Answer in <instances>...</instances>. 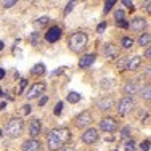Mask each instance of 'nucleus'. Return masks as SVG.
I'll list each match as a JSON object with an SVG mask.
<instances>
[{"mask_svg":"<svg viewBox=\"0 0 151 151\" xmlns=\"http://www.w3.org/2000/svg\"><path fill=\"white\" fill-rule=\"evenodd\" d=\"M122 5H125L129 10H134V3H132V2H129V0H122Z\"/></svg>","mask_w":151,"mask_h":151,"instance_id":"obj_38","label":"nucleus"},{"mask_svg":"<svg viewBox=\"0 0 151 151\" xmlns=\"http://www.w3.org/2000/svg\"><path fill=\"white\" fill-rule=\"evenodd\" d=\"M60 151H74L73 148H69V146H63V148H61Z\"/></svg>","mask_w":151,"mask_h":151,"instance_id":"obj_46","label":"nucleus"},{"mask_svg":"<svg viewBox=\"0 0 151 151\" xmlns=\"http://www.w3.org/2000/svg\"><path fill=\"white\" fill-rule=\"evenodd\" d=\"M96 106H98L100 111H108L114 106V100L111 98V96H103V98L96 103Z\"/></svg>","mask_w":151,"mask_h":151,"instance_id":"obj_13","label":"nucleus"},{"mask_svg":"<svg viewBox=\"0 0 151 151\" xmlns=\"http://www.w3.org/2000/svg\"><path fill=\"white\" fill-rule=\"evenodd\" d=\"M106 26H108L106 23H100V24H98V27H96V32H100V34H101V32L106 29Z\"/></svg>","mask_w":151,"mask_h":151,"instance_id":"obj_37","label":"nucleus"},{"mask_svg":"<svg viewBox=\"0 0 151 151\" xmlns=\"http://www.w3.org/2000/svg\"><path fill=\"white\" fill-rule=\"evenodd\" d=\"M138 92V85H137V82H127V84L124 85V93L127 96H134L135 93Z\"/></svg>","mask_w":151,"mask_h":151,"instance_id":"obj_16","label":"nucleus"},{"mask_svg":"<svg viewBox=\"0 0 151 151\" xmlns=\"http://www.w3.org/2000/svg\"><path fill=\"white\" fill-rule=\"evenodd\" d=\"M140 64H142V56H129L127 60V66H125V69L127 71H135L140 68Z\"/></svg>","mask_w":151,"mask_h":151,"instance_id":"obj_14","label":"nucleus"},{"mask_svg":"<svg viewBox=\"0 0 151 151\" xmlns=\"http://www.w3.org/2000/svg\"><path fill=\"white\" fill-rule=\"evenodd\" d=\"M45 90V84L44 82H35V84H32L29 87V90L26 93V98L27 100H32V98H37V96H40L42 93Z\"/></svg>","mask_w":151,"mask_h":151,"instance_id":"obj_5","label":"nucleus"},{"mask_svg":"<svg viewBox=\"0 0 151 151\" xmlns=\"http://www.w3.org/2000/svg\"><path fill=\"white\" fill-rule=\"evenodd\" d=\"M81 93H77V92H69L68 93V101L69 103H73V105H76V103H79L81 101Z\"/></svg>","mask_w":151,"mask_h":151,"instance_id":"obj_21","label":"nucleus"},{"mask_svg":"<svg viewBox=\"0 0 151 151\" xmlns=\"http://www.w3.org/2000/svg\"><path fill=\"white\" fill-rule=\"evenodd\" d=\"M47 101H48V96H42V98L39 100V106H44Z\"/></svg>","mask_w":151,"mask_h":151,"instance_id":"obj_40","label":"nucleus"},{"mask_svg":"<svg viewBox=\"0 0 151 151\" xmlns=\"http://www.w3.org/2000/svg\"><path fill=\"white\" fill-rule=\"evenodd\" d=\"M0 95H2V90H0Z\"/></svg>","mask_w":151,"mask_h":151,"instance_id":"obj_50","label":"nucleus"},{"mask_svg":"<svg viewBox=\"0 0 151 151\" xmlns=\"http://www.w3.org/2000/svg\"><path fill=\"white\" fill-rule=\"evenodd\" d=\"M121 45L124 47V48H130V47L134 45V40H132L130 37H122V40H121Z\"/></svg>","mask_w":151,"mask_h":151,"instance_id":"obj_24","label":"nucleus"},{"mask_svg":"<svg viewBox=\"0 0 151 151\" xmlns=\"http://www.w3.org/2000/svg\"><path fill=\"white\" fill-rule=\"evenodd\" d=\"M23 127H24L23 121H21L19 117H15V119H12L8 124H6L5 134L8 135L10 138H16V137H19L21 134H23Z\"/></svg>","mask_w":151,"mask_h":151,"instance_id":"obj_3","label":"nucleus"},{"mask_svg":"<svg viewBox=\"0 0 151 151\" xmlns=\"http://www.w3.org/2000/svg\"><path fill=\"white\" fill-rule=\"evenodd\" d=\"M40 130H42V122L39 121V119L31 121V125H29V134H31L32 138H35V137L40 134Z\"/></svg>","mask_w":151,"mask_h":151,"instance_id":"obj_15","label":"nucleus"},{"mask_svg":"<svg viewBox=\"0 0 151 151\" xmlns=\"http://www.w3.org/2000/svg\"><path fill=\"white\" fill-rule=\"evenodd\" d=\"M15 5H16V0H6V2L2 3L3 8H12V6H15Z\"/></svg>","mask_w":151,"mask_h":151,"instance_id":"obj_29","label":"nucleus"},{"mask_svg":"<svg viewBox=\"0 0 151 151\" xmlns=\"http://www.w3.org/2000/svg\"><path fill=\"white\" fill-rule=\"evenodd\" d=\"M64 71H66V66H60L58 69H55V71H53V73H52V76L55 77V76H60V74H63Z\"/></svg>","mask_w":151,"mask_h":151,"instance_id":"obj_32","label":"nucleus"},{"mask_svg":"<svg viewBox=\"0 0 151 151\" xmlns=\"http://www.w3.org/2000/svg\"><path fill=\"white\" fill-rule=\"evenodd\" d=\"M31 109H32L31 105H24V106H23V113H24V114H29Z\"/></svg>","mask_w":151,"mask_h":151,"instance_id":"obj_39","label":"nucleus"},{"mask_svg":"<svg viewBox=\"0 0 151 151\" xmlns=\"http://www.w3.org/2000/svg\"><path fill=\"white\" fill-rule=\"evenodd\" d=\"M127 60H129V56H124V58H121V61L117 63V69H119V71L125 69V66H127Z\"/></svg>","mask_w":151,"mask_h":151,"instance_id":"obj_26","label":"nucleus"},{"mask_svg":"<svg viewBox=\"0 0 151 151\" xmlns=\"http://www.w3.org/2000/svg\"><path fill=\"white\" fill-rule=\"evenodd\" d=\"M45 71H47V68H45V64H42V63H37L32 68V74H35V76H44Z\"/></svg>","mask_w":151,"mask_h":151,"instance_id":"obj_19","label":"nucleus"},{"mask_svg":"<svg viewBox=\"0 0 151 151\" xmlns=\"http://www.w3.org/2000/svg\"><path fill=\"white\" fill-rule=\"evenodd\" d=\"M140 148H142V151H148V150L151 148V142H150V140H145V142H142Z\"/></svg>","mask_w":151,"mask_h":151,"instance_id":"obj_28","label":"nucleus"},{"mask_svg":"<svg viewBox=\"0 0 151 151\" xmlns=\"http://www.w3.org/2000/svg\"><path fill=\"white\" fill-rule=\"evenodd\" d=\"M129 137H130V127L125 125V127H122V130H121V138L129 140Z\"/></svg>","mask_w":151,"mask_h":151,"instance_id":"obj_25","label":"nucleus"},{"mask_svg":"<svg viewBox=\"0 0 151 151\" xmlns=\"http://www.w3.org/2000/svg\"><path fill=\"white\" fill-rule=\"evenodd\" d=\"M26 85H27V81H26V79H21V82H19V90H18V92L23 93V90L26 88Z\"/></svg>","mask_w":151,"mask_h":151,"instance_id":"obj_33","label":"nucleus"},{"mask_svg":"<svg viewBox=\"0 0 151 151\" xmlns=\"http://www.w3.org/2000/svg\"><path fill=\"white\" fill-rule=\"evenodd\" d=\"M5 108H6V103H5V101H3V103H0V109L3 111V109H5Z\"/></svg>","mask_w":151,"mask_h":151,"instance_id":"obj_47","label":"nucleus"},{"mask_svg":"<svg viewBox=\"0 0 151 151\" xmlns=\"http://www.w3.org/2000/svg\"><path fill=\"white\" fill-rule=\"evenodd\" d=\"M0 137H2V130H0Z\"/></svg>","mask_w":151,"mask_h":151,"instance_id":"obj_49","label":"nucleus"},{"mask_svg":"<svg viewBox=\"0 0 151 151\" xmlns=\"http://www.w3.org/2000/svg\"><path fill=\"white\" fill-rule=\"evenodd\" d=\"M114 3H116L114 0H111V2H106V3H105V8H103V12H105V13H108V12H109V10L114 6Z\"/></svg>","mask_w":151,"mask_h":151,"instance_id":"obj_31","label":"nucleus"},{"mask_svg":"<svg viewBox=\"0 0 151 151\" xmlns=\"http://www.w3.org/2000/svg\"><path fill=\"white\" fill-rule=\"evenodd\" d=\"M113 85V81L111 79H103L101 81V88H109Z\"/></svg>","mask_w":151,"mask_h":151,"instance_id":"obj_30","label":"nucleus"},{"mask_svg":"<svg viewBox=\"0 0 151 151\" xmlns=\"http://www.w3.org/2000/svg\"><path fill=\"white\" fill-rule=\"evenodd\" d=\"M135 103H134V98H130V96H124V98L121 100L119 103H117V113H119V116H125V114H129L132 109H134Z\"/></svg>","mask_w":151,"mask_h":151,"instance_id":"obj_4","label":"nucleus"},{"mask_svg":"<svg viewBox=\"0 0 151 151\" xmlns=\"http://www.w3.org/2000/svg\"><path fill=\"white\" fill-rule=\"evenodd\" d=\"M142 98L143 100H146V101H151V84H148V85H145V87L142 88Z\"/></svg>","mask_w":151,"mask_h":151,"instance_id":"obj_20","label":"nucleus"},{"mask_svg":"<svg viewBox=\"0 0 151 151\" xmlns=\"http://www.w3.org/2000/svg\"><path fill=\"white\" fill-rule=\"evenodd\" d=\"M73 6H74V2H69V3H68L66 8H64V15H68V13L73 12Z\"/></svg>","mask_w":151,"mask_h":151,"instance_id":"obj_35","label":"nucleus"},{"mask_svg":"<svg viewBox=\"0 0 151 151\" xmlns=\"http://www.w3.org/2000/svg\"><path fill=\"white\" fill-rule=\"evenodd\" d=\"M96 140H98V130L96 129H87V130L82 134V142L85 143V145H92V143H95Z\"/></svg>","mask_w":151,"mask_h":151,"instance_id":"obj_9","label":"nucleus"},{"mask_svg":"<svg viewBox=\"0 0 151 151\" xmlns=\"http://www.w3.org/2000/svg\"><path fill=\"white\" fill-rule=\"evenodd\" d=\"M151 44V34L148 32H145V34H142L138 37V45L140 47H145V45H150Z\"/></svg>","mask_w":151,"mask_h":151,"instance_id":"obj_18","label":"nucleus"},{"mask_svg":"<svg viewBox=\"0 0 151 151\" xmlns=\"http://www.w3.org/2000/svg\"><path fill=\"white\" fill-rule=\"evenodd\" d=\"M114 18H116V23L119 24V23H122V21H125L124 18H125V12L124 10H117L116 13H114Z\"/></svg>","mask_w":151,"mask_h":151,"instance_id":"obj_23","label":"nucleus"},{"mask_svg":"<svg viewBox=\"0 0 151 151\" xmlns=\"http://www.w3.org/2000/svg\"><path fill=\"white\" fill-rule=\"evenodd\" d=\"M69 130L68 129H55V130H52L47 137V145H48V150L50 151H58L61 150L64 145H66V142L69 140Z\"/></svg>","mask_w":151,"mask_h":151,"instance_id":"obj_1","label":"nucleus"},{"mask_svg":"<svg viewBox=\"0 0 151 151\" xmlns=\"http://www.w3.org/2000/svg\"><path fill=\"white\" fill-rule=\"evenodd\" d=\"M74 122H76V127H79V129L88 127V125L93 122V121H92V114L88 113V111H82V113L74 119Z\"/></svg>","mask_w":151,"mask_h":151,"instance_id":"obj_6","label":"nucleus"},{"mask_svg":"<svg viewBox=\"0 0 151 151\" xmlns=\"http://www.w3.org/2000/svg\"><path fill=\"white\" fill-rule=\"evenodd\" d=\"M117 26H121V27H129V23H127V21H122V23H119Z\"/></svg>","mask_w":151,"mask_h":151,"instance_id":"obj_44","label":"nucleus"},{"mask_svg":"<svg viewBox=\"0 0 151 151\" xmlns=\"http://www.w3.org/2000/svg\"><path fill=\"white\" fill-rule=\"evenodd\" d=\"M42 150V143L35 138L26 140V142L21 145V151H40Z\"/></svg>","mask_w":151,"mask_h":151,"instance_id":"obj_10","label":"nucleus"},{"mask_svg":"<svg viewBox=\"0 0 151 151\" xmlns=\"http://www.w3.org/2000/svg\"><path fill=\"white\" fill-rule=\"evenodd\" d=\"M37 39H39V32H32V35H31V42L34 45H37Z\"/></svg>","mask_w":151,"mask_h":151,"instance_id":"obj_36","label":"nucleus"},{"mask_svg":"<svg viewBox=\"0 0 151 151\" xmlns=\"http://www.w3.org/2000/svg\"><path fill=\"white\" fill-rule=\"evenodd\" d=\"M3 77H5V69H2V68H0V81H2Z\"/></svg>","mask_w":151,"mask_h":151,"instance_id":"obj_45","label":"nucleus"},{"mask_svg":"<svg viewBox=\"0 0 151 151\" xmlns=\"http://www.w3.org/2000/svg\"><path fill=\"white\" fill-rule=\"evenodd\" d=\"M3 47H5V45H3V42L0 40V52H2V50H3Z\"/></svg>","mask_w":151,"mask_h":151,"instance_id":"obj_48","label":"nucleus"},{"mask_svg":"<svg viewBox=\"0 0 151 151\" xmlns=\"http://www.w3.org/2000/svg\"><path fill=\"white\" fill-rule=\"evenodd\" d=\"M61 109H63V103H58V105H56V108H55V109H53V113H55L56 114V116H60V114H61Z\"/></svg>","mask_w":151,"mask_h":151,"instance_id":"obj_34","label":"nucleus"},{"mask_svg":"<svg viewBox=\"0 0 151 151\" xmlns=\"http://www.w3.org/2000/svg\"><path fill=\"white\" fill-rule=\"evenodd\" d=\"M130 27H132V31H135V32L145 31V27H146V19H145V18H142V16H137V18H134V19H132Z\"/></svg>","mask_w":151,"mask_h":151,"instance_id":"obj_12","label":"nucleus"},{"mask_svg":"<svg viewBox=\"0 0 151 151\" xmlns=\"http://www.w3.org/2000/svg\"><path fill=\"white\" fill-rule=\"evenodd\" d=\"M48 19H50L48 16H42V18H39V19L35 21V24H37V26H45V24L48 23Z\"/></svg>","mask_w":151,"mask_h":151,"instance_id":"obj_27","label":"nucleus"},{"mask_svg":"<svg viewBox=\"0 0 151 151\" xmlns=\"http://www.w3.org/2000/svg\"><path fill=\"white\" fill-rule=\"evenodd\" d=\"M124 150L125 151H137V145L134 140H127V142L124 143Z\"/></svg>","mask_w":151,"mask_h":151,"instance_id":"obj_22","label":"nucleus"},{"mask_svg":"<svg viewBox=\"0 0 151 151\" xmlns=\"http://www.w3.org/2000/svg\"><path fill=\"white\" fill-rule=\"evenodd\" d=\"M145 71H146V73H145V76H146V77H151V66H148Z\"/></svg>","mask_w":151,"mask_h":151,"instance_id":"obj_43","label":"nucleus"},{"mask_svg":"<svg viewBox=\"0 0 151 151\" xmlns=\"http://www.w3.org/2000/svg\"><path fill=\"white\" fill-rule=\"evenodd\" d=\"M60 39H61V27H58V26L50 27V29L45 32V40L50 42V44H55Z\"/></svg>","mask_w":151,"mask_h":151,"instance_id":"obj_8","label":"nucleus"},{"mask_svg":"<svg viewBox=\"0 0 151 151\" xmlns=\"http://www.w3.org/2000/svg\"><path fill=\"white\" fill-rule=\"evenodd\" d=\"M145 10L151 15V2H146V3H145Z\"/></svg>","mask_w":151,"mask_h":151,"instance_id":"obj_42","label":"nucleus"},{"mask_svg":"<svg viewBox=\"0 0 151 151\" xmlns=\"http://www.w3.org/2000/svg\"><path fill=\"white\" fill-rule=\"evenodd\" d=\"M95 60H96L95 53H87V55H84L79 60V68H81V69H87V68H90L92 64L95 63Z\"/></svg>","mask_w":151,"mask_h":151,"instance_id":"obj_11","label":"nucleus"},{"mask_svg":"<svg viewBox=\"0 0 151 151\" xmlns=\"http://www.w3.org/2000/svg\"><path fill=\"white\" fill-rule=\"evenodd\" d=\"M145 58H151V45L145 50Z\"/></svg>","mask_w":151,"mask_h":151,"instance_id":"obj_41","label":"nucleus"},{"mask_svg":"<svg viewBox=\"0 0 151 151\" xmlns=\"http://www.w3.org/2000/svg\"><path fill=\"white\" fill-rule=\"evenodd\" d=\"M105 55L108 56V58H111V60L117 58V48H116L113 44H108V45L105 47Z\"/></svg>","mask_w":151,"mask_h":151,"instance_id":"obj_17","label":"nucleus"},{"mask_svg":"<svg viewBox=\"0 0 151 151\" xmlns=\"http://www.w3.org/2000/svg\"><path fill=\"white\" fill-rule=\"evenodd\" d=\"M100 129H101L103 132L111 134V132L117 130V122H116L114 117H105V119L100 121Z\"/></svg>","mask_w":151,"mask_h":151,"instance_id":"obj_7","label":"nucleus"},{"mask_svg":"<svg viewBox=\"0 0 151 151\" xmlns=\"http://www.w3.org/2000/svg\"><path fill=\"white\" fill-rule=\"evenodd\" d=\"M87 47V35L84 32H74L69 37V48L73 50L74 53H81L85 50Z\"/></svg>","mask_w":151,"mask_h":151,"instance_id":"obj_2","label":"nucleus"}]
</instances>
